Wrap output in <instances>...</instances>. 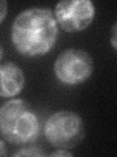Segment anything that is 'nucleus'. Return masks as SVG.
Segmentation results:
<instances>
[{"label": "nucleus", "mask_w": 117, "mask_h": 157, "mask_svg": "<svg viewBox=\"0 0 117 157\" xmlns=\"http://www.w3.org/2000/svg\"><path fill=\"white\" fill-rule=\"evenodd\" d=\"M26 85L24 73L12 61L2 62L0 66V95L3 98L15 97Z\"/></svg>", "instance_id": "obj_6"}, {"label": "nucleus", "mask_w": 117, "mask_h": 157, "mask_svg": "<svg viewBox=\"0 0 117 157\" xmlns=\"http://www.w3.org/2000/svg\"><path fill=\"white\" fill-rule=\"evenodd\" d=\"M58 37V25L51 9L30 7L15 18L11 40L15 49L24 57L34 58L50 52Z\"/></svg>", "instance_id": "obj_1"}, {"label": "nucleus", "mask_w": 117, "mask_h": 157, "mask_svg": "<svg viewBox=\"0 0 117 157\" xmlns=\"http://www.w3.org/2000/svg\"><path fill=\"white\" fill-rule=\"evenodd\" d=\"M54 72L63 85L77 86L90 78L94 72V61L90 54L83 49L67 48L56 58Z\"/></svg>", "instance_id": "obj_4"}, {"label": "nucleus", "mask_w": 117, "mask_h": 157, "mask_svg": "<svg viewBox=\"0 0 117 157\" xmlns=\"http://www.w3.org/2000/svg\"><path fill=\"white\" fill-rule=\"evenodd\" d=\"M50 156H73V153H71L70 151H68L67 149H61V148H58L56 151L52 152L50 153Z\"/></svg>", "instance_id": "obj_10"}, {"label": "nucleus", "mask_w": 117, "mask_h": 157, "mask_svg": "<svg viewBox=\"0 0 117 157\" xmlns=\"http://www.w3.org/2000/svg\"><path fill=\"white\" fill-rule=\"evenodd\" d=\"M54 13L61 29L73 33L90 26L95 19L96 8L91 0H61Z\"/></svg>", "instance_id": "obj_5"}, {"label": "nucleus", "mask_w": 117, "mask_h": 157, "mask_svg": "<svg viewBox=\"0 0 117 157\" xmlns=\"http://www.w3.org/2000/svg\"><path fill=\"white\" fill-rule=\"evenodd\" d=\"M7 10H8L7 2L5 0H2L1 3H0V23H3L5 17H6Z\"/></svg>", "instance_id": "obj_9"}, {"label": "nucleus", "mask_w": 117, "mask_h": 157, "mask_svg": "<svg viewBox=\"0 0 117 157\" xmlns=\"http://www.w3.org/2000/svg\"><path fill=\"white\" fill-rule=\"evenodd\" d=\"M41 124L35 110L21 98L3 103L0 108V132L2 139L14 145H27L35 141Z\"/></svg>", "instance_id": "obj_2"}, {"label": "nucleus", "mask_w": 117, "mask_h": 157, "mask_svg": "<svg viewBox=\"0 0 117 157\" xmlns=\"http://www.w3.org/2000/svg\"><path fill=\"white\" fill-rule=\"evenodd\" d=\"M6 147H5V140H0V155L2 157L6 156Z\"/></svg>", "instance_id": "obj_11"}, {"label": "nucleus", "mask_w": 117, "mask_h": 157, "mask_svg": "<svg viewBox=\"0 0 117 157\" xmlns=\"http://www.w3.org/2000/svg\"><path fill=\"white\" fill-rule=\"evenodd\" d=\"M13 156H45L42 148L31 144L23 145L17 152H14Z\"/></svg>", "instance_id": "obj_7"}, {"label": "nucleus", "mask_w": 117, "mask_h": 157, "mask_svg": "<svg viewBox=\"0 0 117 157\" xmlns=\"http://www.w3.org/2000/svg\"><path fill=\"white\" fill-rule=\"evenodd\" d=\"M3 55H4V51H3V47L1 46L0 47V59H1V61L3 60Z\"/></svg>", "instance_id": "obj_12"}, {"label": "nucleus", "mask_w": 117, "mask_h": 157, "mask_svg": "<svg viewBox=\"0 0 117 157\" xmlns=\"http://www.w3.org/2000/svg\"><path fill=\"white\" fill-rule=\"evenodd\" d=\"M43 134L53 147L68 150L79 145L84 140L85 125L76 112L58 110L46 120Z\"/></svg>", "instance_id": "obj_3"}, {"label": "nucleus", "mask_w": 117, "mask_h": 157, "mask_svg": "<svg viewBox=\"0 0 117 157\" xmlns=\"http://www.w3.org/2000/svg\"><path fill=\"white\" fill-rule=\"evenodd\" d=\"M109 40H110V44L112 45V47L117 51V21L114 23V25L111 28Z\"/></svg>", "instance_id": "obj_8"}]
</instances>
